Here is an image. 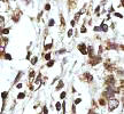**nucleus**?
Here are the masks:
<instances>
[{
  "label": "nucleus",
  "mask_w": 124,
  "mask_h": 114,
  "mask_svg": "<svg viewBox=\"0 0 124 114\" xmlns=\"http://www.w3.org/2000/svg\"><path fill=\"white\" fill-rule=\"evenodd\" d=\"M108 112H113L114 109H116L117 107H118V105H119V102H118V99H116V98H110L108 99Z\"/></svg>",
  "instance_id": "1"
},
{
  "label": "nucleus",
  "mask_w": 124,
  "mask_h": 114,
  "mask_svg": "<svg viewBox=\"0 0 124 114\" xmlns=\"http://www.w3.org/2000/svg\"><path fill=\"white\" fill-rule=\"evenodd\" d=\"M100 62H101V57H100V56L90 57V64H91L92 66H95V65H98Z\"/></svg>",
  "instance_id": "2"
},
{
  "label": "nucleus",
  "mask_w": 124,
  "mask_h": 114,
  "mask_svg": "<svg viewBox=\"0 0 124 114\" xmlns=\"http://www.w3.org/2000/svg\"><path fill=\"white\" fill-rule=\"evenodd\" d=\"M78 50L82 52L83 55H87V48L85 46V43H79L78 45Z\"/></svg>",
  "instance_id": "3"
},
{
  "label": "nucleus",
  "mask_w": 124,
  "mask_h": 114,
  "mask_svg": "<svg viewBox=\"0 0 124 114\" xmlns=\"http://www.w3.org/2000/svg\"><path fill=\"white\" fill-rule=\"evenodd\" d=\"M35 87H32V90H37V89L40 87V84H41V78H40V75H38L37 77V79L35 80Z\"/></svg>",
  "instance_id": "4"
},
{
  "label": "nucleus",
  "mask_w": 124,
  "mask_h": 114,
  "mask_svg": "<svg viewBox=\"0 0 124 114\" xmlns=\"http://www.w3.org/2000/svg\"><path fill=\"white\" fill-rule=\"evenodd\" d=\"M83 79L85 80V81H87V82H92L93 81V77H92V74L91 73H84V75H83Z\"/></svg>",
  "instance_id": "5"
},
{
  "label": "nucleus",
  "mask_w": 124,
  "mask_h": 114,
  "mask_svg": "<svg viewBox=\"0 0 124 114\" xmlns=\"http://www.w3.org/2000/svg\"><path fill=\"white\" fill-rule=\"evenodd\" d=\"M35 78H36V71L31 70L30 73H29V82H30V84H31L32 82H33V80H35Z\"/></svg>",
  "instance_id": "6"
},
{
  "label": "nucleus",
  "mask_w": 124,
  "mask_h": 114,
  "mask_svg": "<svg viewBox=\"0 0 124 114\" xmlns=\"http://www.w3.org/2000/svg\"><path fill=\"white\" fill-rule=\"evenodd\" d=\"M63 87H64V82H63L62 80H60V81L57 82V86L55 87V90H56V91H59V90H61Z\"/></svg>",
  "instance_id": "7"
},
{
  "label": "nucleus",
  "mask_w": 124,
  "mask_h": 114,
  "mask_svg": "<svg viewBox=\"0 0 124 114\" xmlns=\"http://www.w3.org/2000/svg\"><path fill=\"white\" fill-rule=\"evenodd\" d=\"M87 54L90 55V57H93V56H94V49H93L92 46H88V47H87Z\"/></svg>",
  "instance_id": "8"
},
{
  "label": "nucleus",
  "mask_w": 124,
  "mask_h": 114,
  "mask_svg": "<svg viewBox=\"0 0 124 114\" xmlns=\"http://www.w3.org/2000/svg\"><path fill=\"white\" fill-rule=\"evenodd\" d=\"M100 31L107 32V31H108V25H107V24H105V23H102V24H101V26H100Z\"/></svg>",
  "instance_id": "9"
},
{
  "label": "nucleus",
  "mask_w": 124,
  "mask_h": 114,
  "mask_svg": "<svg viewBox=\"0 0 124 114\" xmlns=\"http://www.w3.org/2000/svg\"><path fill=\"white\" fill-rule=\"evenodd\" d=\"M52 47H53V41L50 42V43H46V45H44V49H45V50H50Z\"/></svg>",
  "instance_id": "10"
},
{
  "label": "nucleus",
  "mask_w": 124,
  "mask_h": 114,
  "mask_svg": "<svg viewBox=\"0 0 124 114\" xmlns=\"http://www.w3.org/2000/svg\"><path fill=\"white\" fill-rule=\"evenodd\" d=\"M54 64H55V61H54V59H50V61L47 62L46 66H47V67H52V66H53Z\"/></svg>",
  "instance_id": "11"
},
{
  "label": "nucleus",
  "mask_w": 124,
  "mask_h": 114,
  "mask_svg": "<svg viewBox=\"0 0 124 114\" xmlns=\"http://www.w3.org/2000/svg\"><path fill=\"white\" fill-rule=\"evenodd\" d=\"M30 62H31V65H35V64H37V62H38V57L37 56H33L32 58L30 59Z\"/></svg>",
  "instance_id": "12"
},
{
  "label": "nucleus",
  "mask_w": 124,
  "mask_h": 114,
  "mask_svg": "<svg viewBox=\"0 0 124 114\" xmlns=\"http://www.w3.org/2000/svg\"><path fill=\"white\" fill-rule=\"evenodd\" d=\"M7 97H8V91H2V93H1V98H2V100H4V102L6 100V98H7Z\"/></svg>",
  "instance_id": "13"
},
{
  "label": "nucleus",
  "mask_w": 124,
  "mask_h": 114,
  "mask_svg": "<svg viewBox=\"0 0 124 114\" xmlns=\"http://www.w3.org/2000/svg\"><path fill=\"white\" fill-rule=\"evenodd\" d=\"M107 49H117V45H115V43H109V45H107Z\"/></svg>",
  "instance_id": "14"
},
{
  "label": "nucleus",
  "mask_w": 124,
  "mask_h": 114,
  "mask_svg": "<svg viewBox=\"0 0 124 114\" xmlns=\"http://www.w3.org/2000/svg\"><path fill=\"white\" fill-rule=\"evenodd\" d=\"M106 103H107V100H106L105 98H100V99H99V105H100V106H105V105H106Z\"/></svg>",
  "instance_id": "15"
},
{
  "label": "nucleus",
  "mask_w": 124,
  "mask_h": 114,
  "mask_svg": "<svg viewBox=\"0 0 124 114\" xmlns=\"http://www.w3.org/2000/svg\"><path fill=\"white\" fill-rule=\"evenodd\" d=\"M22 78V72H19V74H17V77L15 78V80H14V84H16V83L19 82V80Z\"/></svg>",
  "instance_id": "16"
},
{
  "label": "nucleus",
  "mask_w": 124,
  "mask_h": 114,
  "mask_svg": "<svg viewBox=\"0 0 124 114\" xmlns=\"http://www.w3.org/2000/svg\"><path fill=\"white\" fill-rule=\"evenodd\" d=\"M24 98H25V93H20L19 95H17V99H20L21 100V99H24Z\"/></svg>",
  "instance_id": "17"
},
{
  "label": "nucleus",
  "mask_w": 124,
  "mask_h": 114,
  "mask_svg": "<svg viewBox=\"0 0 124 114\" xmlns=\"http://www.w3.org/2000/svg\"><path fill=\"white\" fill-rule=\"evenodd\" d=\"M62 107V104L60 103V102H57L56 104H55V109H56V111H60Z\"/></svg>",
  "instance_id": "18"
},
{
  "label": "nucleus",
  "mask_w": 124,
  "mask_h": 114,
  "mask_svg": "<svg viewBox=\"0 0 124 114\" xmlns=\"http://www.w3.org/2000/svg\"><path fill=\"white\" fill-rule=\"evenodd\" d=\"M4 56H5L6 59H8V61H12V55H10V54H7V52H6V54H4Z\"/></svg>",
  "instance_id": "19"
},
{
  "label": "nucleus",
  "mask_w": 124,
  "mask_h": 114,
  "mask_svg": "<svg viewBox=\"0 0 124 114\" xmlns=\"http://www.w3.org/2000/svg\"><path fill=\"white\" fill-rule=\"evenodd\" d=\"M44 58H45L46 61H50V59H51V52H47L46 55L44 56Z\"/></svg>",
  "instance_id": "20"
},
{
  "label": "nucleus",
  "mask_w": 124,
  "mask_h": 114,
  "mask_svg": "<svg viewBox=\"0 0 124 114\" xmlns=\"http://www.w3.org/2000/svg\"><path fill=\"white\" fill-rule=\"evenodd\" d=\"M43 114H48V109H47L46 106L43 107Z\"/></svg>",
  "instance_id": "21"
},
{
  "label": "nucleus",
  "mask_w": 124,
  "mask_h": 114,
  "mask_svg": "<svg viewBox=\"0 0 124 114\" xmlns=\"http://www.w3.org/2000/svg\"><path fill=\"white\" fill-rule=\"evenodd\" d=\"M2 33H4V34H8V33H9V29H2Z\"/></svg>",
  "instance_id": "22"
},
{
  "label": "nucleus",
  "mask_w": 124,
  "mask_h": 114,
  "mask_svg": "<svg viewBox=\"0 0 124 114\" xmlns=\"http://www.w3.org/2000/svg\"><path fill=\"white\" fill-rule=\"evenodd\" d=\"M60 98H61V99H64V98H66V93H64V91H62V93H60Z\"/></svg>",
  "instance_id": "23"
},
{
  "label": "nucleus",
  "mask_w": 124,
  "mask_h": 114,
  "mask_svg": "<svg viewBox=\"0 0 124 114\" xmlns=\"http://www.w3.org/2000/svg\"><path fill=\"white\" fill-rule=\"evenodd\" d=\"M55 24V22H54V20H50V22H48V26H53Z\"/></svg>",
  "instance_id": "24"
},
{
  "label": "nucleus",
  "mask_w": 124,
  "mask_h": 114,
  "mask_svg": "<svg viewBox=\"0 0 124 114\" xmlns=\"http://www.w3.org/2000/svg\"><path fill=\"white\" fill-rule=\"evenodd\" d=\"M82 103V98H77L76 100H75V105H78V104Z\"/></svg>",
  "instance_id": "25"
},
{
  "label": "nucleus",
  "mask_w": 124,
  "mask_h": 114,
  "mask_svg": "<svg viewBox=\"0 0 124 114\" xmlns=\"http://www.w3.org/2000/svg\"><path fill=\"white\" fill-rule=\"evenodd\" d=\"M4 22H5L4 17H2V16H0V25H2V24H4Z\"/></svg>",
  "instance_id": "26"
},
{
  "label": "nucleus",
  "mask_w": 124,
  "mask_h": 114,
  "mask_svg": "<svg viewBox=\"0 0 124 114\" xmlns=\"http://www.w3.org/2000/svg\"><path fill=\"white\" fill-rule=\"evenodd\" d=\"M81 32H82V33H85V32H86V29H85V26H82V29H81Z\"/></svg>",
  "instance_id": "27"
},
{
  "label": "nucleus",
  "mask_w": 124,
  "mask_h": 114,
  "mask_svg": "<svg viewBox=\"0 0 124 114\" xmlns=\"http://www.w3.org/2000/svg\"><path fill=\"white\" fill-rule=\"evenodd\" d=\"M50 9H51V6H50L48 4H47V5L45 6V10H50Z\"/></svg>",
  "instance_id": "28"
},
{
  "label": "nucleus",
  "mask_w": 124,
  "mask_h": 114,
  "mask_svg": "<svg viewBox=\"0 0 124 114\" xmlns=\"http://www.w3.org/2000/svg\"><path fill=\"white\" fill-rule=\"evenodd\" d=\"M87 114H98V113H97V112H94L93 109H90V111H88V113H87Z\"/></svg>",
  "instance_id": "29"
},
{
  "label": "nucleus",
  "mask_w": 124,
  "mask_h": 114,
  "mask_svg": "<svg viewBox=\"0 0 124 114\" xmlns=\"http://www.w3.org/2000/svg\"><path fill=\"white\" fill-rule=\"evenodd\" d=\"M115 16H116V17H119V18H122V17H123L122 14H118V13H115Z\"/></svg>",
  "instance_id": "30"
},
{
  "label": "nucleus",
  "mask_w": 124,
  "mask_h": 114,
  "mask_svg": "<svg viewBox=\"0 0 124 114\" xmlns=\"http://www.w3.org/2000/svg\"><path fill=\"white\" fill-rule=\"evenodd\" d=\"M22 87H23V86H22V83H17V84H16V88L21 89V88H22Z\"/></svg>",
  "instance_id": "31"
},
{
  "label": "nucleus",
  "mask_w": 124,
  "mask_h": 114,
  "mask_svg": "<svg viewBox=\"0 0 124 114\" xmlns=\"http://www.w3.org/2000/svg\"><path fill=\"white\" fill-rule=\"evenodd\" d=\"M71 36H72V30H69V31H68V36L70 38Z\"/></svg>",
  "instance_id": "32"
},
{
  "label": "nucleus",
  "mask_w": 124,
  "mask_h": 114,
  "mask_svg": "<svg viewBox=\"0 0 124 114\" xmlns=\"http://www.w3.org/2000/svg\"><path fill=\"white\" fill-rule=\"evenodd\" d=\"M31 52H28V55H26V57H25V58H26V59H30V58H31Z\"/></svg>",
  "instance_id": "33"
},
{
  "label": "nucleus",
  "mask_w": 124,
  "mask_h": 114,
  "mask_svg": "<svg viewBox=\"0 0 124 114\" xmlns=\"http://www.w3.org/2000/svg\"><path fill=\"white\" fill-rule=\"evenodd\" d=\"M63 52H66V49H61V50H59L57 54H63Z\"/></svg>",
  "instance_id": "34"
},
{
  "label": "nucleus",
  "mask_w": 124,
  "mask_h": 114,
  "mask_svg": "<svg viewBox=\"0 0 124 114\" xmlns=\"http://www.w3.org/2000/svg\"><path fill=\"white\" fill-rule=\"evenodd\" d=\"M94 31H95V32L100 31V27H98V26H95V27H94Z\"/></svg>",
  "instance_id": "35"
},
{
  "label": "nucleus",
  "mask_w": 124,
  "mask_h": 114,
  "mask_svg": "<svg viewBox=\"0 0 124 114\" xmlns=\"http://www.w3.org/2000/svg\"><path fill=\"white\" fill-rule=\"evenodd\" d=\"M1 114H4V113H1Z\"/></svg>",
  "instance_id": "36"
}]
</instances>
